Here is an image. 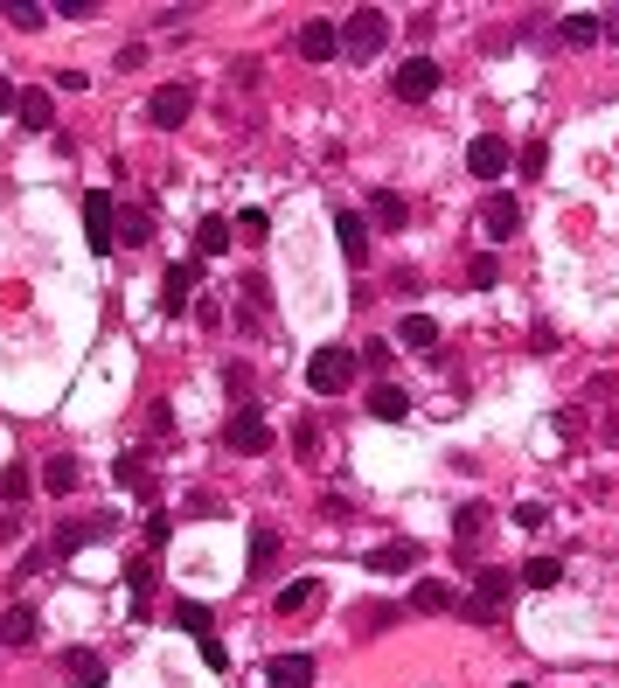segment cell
Wrapping results in <instances>:
<instances>
[{
	"label": "cell",
	"mask_w": 619,
	"mask_h": 688,
	"mask_svg": "<svg viewBox=\"0 0 619 688\" xmlns=\"http://www.w3.org/2000/svg\"><path fill=\"white\" fill-rule=\"evenodd\" d=\"M383 42H390V14H383V7H355V14L341 21V56L369 63V56H376Z\"/></svg>",
	"instance_id": "6da1fadb"
},
{
	"label": "cell",
	"mask_w": 619,
	"mask_h": 688,
	"mask_svg": "<svg viewBox=\"0 0 619 688\" xmlns=\"http://www.w3.org/2000/svg\"><path fill=\"white\" fill-rule=\"evenodd\" d=\"M355 376H362L355 348H320V355L307 362V390H313V397H341Z\"/></svg>",
	"instance_id": "7a4b0ae2"
},
{
	"label": "cell",
	"mask_w": 619,
	"mask_h": 688,
	"mask_svg": "<svg viewBox=\"0 0 619 688\" xmlns=\"http://www.w3.org/2000/svg\"><path fill=\"white\" fill-rule=\"evenodd\" d=\"M223 445H230L237 459H258V452L272 445V424H265V411H258V404H237V411H230V424H223Z\"/></svg>",
	"instance_id": "3957f363"
},
{
	"label": "cell",
	"mask_w": 619,
	"mask_h": 688,
	"mask_svg": "<svg viewBox=\"0 0 619 688\" xmlns=\"http://www.w3.org/2000/svg\"><path fill=\"white\" fill-rule=\"evenodd\" d=\"M84 237H91V258H112L119 251V209H112L105 188L84 195Z\"/></svg>",
	"instance_id": "277c9868"
},
{
	"label": "cell",
	"mask_w": 619,
	"mask_h": 688,
	"mask_svg": "<svg viewBox=\"0 0 619 688\" xmlns=\"http://www.w3.org/2000/svg\"><path fill=\"white\" fill-rule=\"evenodd\" d=\"M390 91H397L404 105H425V98L439 91V63H432V56H404L397 77H390Z\"/></svg>",
	"instance_id": "5b68a950"
},
{
	"label": "cell",
	"mask_w": 619,
	"mask_h": 688,
	"mask_svg": "<svg viewBox=\"0 0 619 688\" xmlns=\"http://www.w3.org/2000/svg\"><path fill=\"white\" fill-rule=\"evenodd\" d=\"M508 591H515V570H480V577H473V598H466L460 612L466 619H494V612L508 605Z\"/></svg>",
	"instance_id": "8992f818"
},
{
	"label": "cell",
	"mask_w": 619,
	"mask_h": 688,
	"mask_svg": "<svg viewBox=\"0 0 619 688\" xmlns=\"http://www.w3.org/2000/svg\"><path fill=\"white\" fill-rule=\"evenodd\" d=\"M188 112H195V91H188V84H160V91H154V105H147V119H154L160 133L188 126Z\"/></svg>",
	"instance_id": "52a82bcc"
},
{
	"label": "cell",
	"mask_w": 619,
	"mask_h": 688,
	"mask_svg": "<svg viewBox=\"0 0 619 688\" xmlns=\"http://www.w3.org/2000/svg\"><path fill=\"white\" fill-rule=\"evenodd\" d=\"M112 529H119V515H91V522H63L49 550H56V556H77V550H84V543H105Z\"/></svg>",
	"instance_id": "ba28073f"
},
{
	"label": "cell",
	"mask_w": 619,
	"mask_h": 688,
	"mask_svg": "<svg viewBox=\"0 0 619 688\" xmlns=\"http://www.w3.org/2000/svg\"><path fill=\"white\" fill-rule=\"evenodd\" d=\"M466 167H473L480 181H501V174H508V139L480 133V139H473V146H466Z\"/></svg>",
	"instance_id": "9c48e42d"
},
{
	"label": "cell",
	"mask_w": 619,
	"mask_h": 688,
	"mask_svg": "<svg viewBox=\"0 0 619 688\" xmlns=\"http://www.w3.org/2000/svg\"><path fill=\"white\" fill-rule=\"evenodd\" d=\"M515 230H522V202H515L508 188H494V195H487V237H494V244H508Z\"/></svg>",
	"instance_id": "30bf717a"
},
{
	"label": "cell",
	"mask_w": 619,
	"mask_h": 688,
	"mask_svg": "<svg viewBox=\"0 0 619 688\" xmlns=\"http://www.w3.org/2000/svg\"><path fill=\"white\" fill-rule=\"evenodd\" d=\"M42 487H49L56 501H70V494L84 487V466H77L70 452H49V459H42Z\"/></svg>",
	"instance_id": "8fae6325"
},
{
	"label": "cell",
	"mask_w": 619,
	"mask_h": 688,
	"mask_svg": "<svg viewBox=\"0 0 619 688\" xmlns=\"http://www.w3.org/2000/svg\"><path fill=\"white\" fill-rule=\"evenodd\" d=\"M300 56H307V63L341 56V21H307V28H300Z\"/></svg>",
	"instance_id": "7c38bea8"
},
{
	"label": "cell",
	"mask_w": 619,
	"mask_h": 688,
	"mask_svg": "<svg viewBox=\"0 0 619 688\" xmlns=\"http://www.w3.org/2000/svg\"><path fill=\"white\" fill-rule=\"evenodd\" d=\"M334 237H341V258H348V265H369V223H362L355 209L334 216Z\"/></svg>",
	"instance_id": "4fadbf2b"
},
{
	"label": "cell",
	"mask_w": 619,
	"mask_h": 688,
	"mask_svg": "<svg viewBox=\"0 0 619 688\" xmlns=\"http://www.w3.org/2000/svg\"><path fill=\"white\" fill-rule=\"evenodd\" d=\"M369 417H376V424H404V417H411V397H404L397 383H376V390H369Z\"/></svg>",
	"instance_id": "5bb4252c"
},
{
	"label": "cell",
	"mask_w": 619,
	"mask_h": 688,
	"mask_svg": "<svg viewBox=\"0 0 619 688\" xmlns=\"http://www.w3.org/2000/svg\"><path fill=\"white\" fill-rule=\"evenodd\" d=\"M411 563H418V543L397 536V543H383V550L369 556V577H397V570H411Z\"/></svg>",
	"instance_id": "9a60e30c"
},
{
	"label": "cell",
	"mask_w": 619,
	"mask_h": 688,
	"mask_svg": "<svg viewBox=\"0 0 619 688\" xmlns=\"http://www.w3.org/2000/svg\"><path fill=\"white\" fill-rule=\"evenodd\" d=\"M369 216H376V230H404V223H411V202H404L397 188H376V195H369Z\"/></svg>",
	"instance_id": "2e32d148"
},
{
	"label": "cell",
	"mask_w": 619,
	"mask_h": 688,
	"mask_svg": "<svg viewBox=\"0 0 619 688\" xmlns=\"http://www.w3.org/2000/svg\"><path fill=\"white\" fill-rule=\"evenodd\" d=\"M515 584H522V591H557V584H564V563H557V556H529V563L515 570Z\"/></svg>",
	"instance_id": "e0dca14e"
},
{
	"label": "cell",
	"mask_w": 619,
	"mask_h": 688,
	"mask_svg": "<svg viewBox=\"0 0 619 688\" xmlns=\"http://www.w3.org/2000/svg\"><path fill=\"white\" fill-rule=\"evenodd\" d=\"M188 299H195V265H167V278H160V306L181 313Z\"/></svg>",
	"instance_id": "ac0fdd59"
},
{
	"label": "cell",
	"mask_w": 619,
	"mask_h": 688,
	"mask_svg": "<svg viewBox=\"0 0 619 688\" xmlns=\"http://www.w3.org/2000/svg\"><path fill=\"white\" fill-rule=\"evenodd\" d=\"M494 529V515H487V501H466L460 515H453V536H460V550H473L480 536Z\"/></svg>",
	"instance_id": "d6986e66"
},
{
	"label": "cell",
	"mask_w": 619,
	"mask_h": 688,
	"mask_svg": "<svg viewBox=\"0 0 619 688\" xmlns=\"http://www.w3.org/2000/svg\"><path fill=\"white\" fill-rule=\"evenodd\" d=\"M14 119H21L28 133H49V119H56V105H49V91H21V105H14Z\"/></svg>",
	"instance_id": "ffe728a7"
},
{
	"label": "cell",
	"mask_w": 619,
	"mask_h": 688,
	"mask_svg": "<svg viewBox=\"0 0 619 688\" xmlns=\"http://www.w3.org/2000/svg\"><path fill=\"white\" fill-rule=\"evenodd\" d=\"M230 237H237V230H230L223 216H202V223H195V251H202V258H223Z\"/></svg>",
	"instance_id": "44dd1931"
},
{
	"label": "cell",
	"mask_w": 619,
	"mask_h": 688,
	"mask_svg": "<svg viewBox=\"0 0 619 688\" xmlns=\"http://www.w3.org/2000/svg\"><path fill=\"white\" fill-rule=\"evenodd\" d=\"M397 341H404V348H418V355H432V348H439V320H425V313H411V320L397 327Z\"/></svg>",
	"instance_id": "7402d4cb"
},
{
	"label": "cell",
	"mask_w": 619,
	"mask_h": 688,
	"mask_svg": "<svg viewBox=\"0 0 619 688\" xmlns=\"http://www.w3.org/2000/svg\"><path fill=\"white\" fill-rule=\"evenodd\" d=\"M272 682L279 688H307L313 682V654H279V661H272Z\"/></svg>",
	"instance_id": "603a6c76"
},
{
	"label": "cell",
	"mask_w": 619,
	"mask_h": 688,
	"mask_svg": "<svg viewBox=\"0 0 619 688\" xmlns=\"http://www.w3.org/2000/svg\"><path fill=\"white\" fill-rule=\"evenodd\" d=\"M446 605H453V591H446L439 577H418V584H411V612H446Z\"/></svg>",
	"instance_id": "cb8c5ba5"
},
{
	"label": "cell",
	"mask_w": 619,
	"mask_h": 688,
	"mask_svg": "<svg viewBox=\"0 0 619 688\" xmlns=\"http://www.w3.org/2000/svg\"><path fill=\"white\" fill-rule=\"evenodd\" d=\"M307 605H320V584H313V577H293V584L279 591V612L293 619V612H307Z\"/></svg>",
	"instance_id": "d4e9b609"
},
{
	"label": "cell",
	"mask_w": 619,
	"mask_h": 688,
	"mask_svg": "<svg viewBox=\"0 0 619 688\" xmlns=\"http://www.w3.org/2000/svg\"><path fill=\"white\" fill-rule=\"evenodd\" d=\"M557 35H564L571 49H585V42H599L606 28H599V14H564V28H557Z\"/></svg>",
	"instance_id": "484cf974"
},
{
	"label": "cell",
	"mask_w": 619,
	"mask_h": 688,
	"mask_svg": "<svg viewBox=\"0 0 619 688\" xmlns=\"http://www.w3.org/2000/svg\"><path fill=\"white\" fill-rule=\"evenodd\" d=\"M174 619H181V633H195V640H216V612H209V605H195V598H188Z\"/></svg>",
	"instance_id": "4316f807"
},
{
	"label": "cell",
	"mask_w": 619,
	"mask_h": 688,
	"mask_svg": "<svg viewBox=\"0 0 619 688\" xmlns=\"http://www.w3.org/2000/svg\"><path fill=\"white\" fill-rule=\"evenodd\" d=\"M0 640H7V647H28V640H35V612H28V605H14V612L0 619Z\"/></svg>",
	"instance_id": "83f0119b"
},
{
	"label": "cell",
	"mask_w": 619,
	"mask_h": 688,
	"mask_svg": "<svg viewBox=\"0 0 619 688\" xmlns=\"http://www.w3.org/2000/svg\"><path fill=\"white\" fill-rule=\"evenodd\" d=\"M154 237V216L147 209H119V244H147Z\"/></svg>",
	"instance_id": "f1b7e54d"
},
{
	"label": "cell",
	"mask_w": 619,
	"mask_h": 688,
	"mask_svg": "<svg viewBox=\"0 0 619 688\" xmlns=\"http://www.w3.org/2000/svg\"><path fill=\"white\" fill-rule=\"evenodd\" d=\"M147 473H154V466H147V452H119V487H133V494H140V487H147Z\"/></svg>",
	"instance_id": "f546056e"
},
{
	"label": "cell",
	"mask_w": 619,
	"mask_h": 688,
	"mask_svg": "<svg viewBox=\"0 0 619 688\" xmlns=\"http://www.w3.org/2000/svg\"><path fill=\"white\" fill-rule=\"evenodd\" d=\"M230 230H237V237H251V244H265V237H272V216H265V209H244Z\"/></svg>",
	"instance_id": "4dcf8cb0"
},
{
	"label": "cell",
	"mask_w": 619,
	"mask_h": 688,
	"mask_svg": "<svg viewBox=\"0 0 619 688\" xmlns=\"http://www.w3.org/2000/svg\"><path fill=\"white\" fill-rule=\"evenodd\" d=\"M126 584H133V598H140V612H147V591H154V563H147V556H133V563H126Z\"/></svg>",
	"instance_id": "1f68e13d"
},
{
	"label": "cell",
	"mask_w": 619,
	"mask_h": 688,
	"mask_svg": "<svg viewBox=\"0 0 619 688\" xmlns=\"http://www.w3.org/2000/svg\"><path fill=\"white\" fill-rule=\"evenodd\" d=\"M70 675H77V682H105V661H98V654H84V647H77V654H70Z\"/></svg>",
	"instance_id": "d6a6232c"
},
{
	"label": "cell",
	"mask_w": 619,
	"mask_h": 688,
	"mask_svg": "<svg viewBox=\"0 0 619 688\" xmlns=\"http://www.w3.org/2000/svg\"><path fill=\"white\" fill-rule=\"evenodd\" d=\"M272 556H279V536H272V529H258V536H251V570H265Z\"/></svg>",
	"instance_id": "836d02e7"
},
{
	"label": "cell",
	"mask_w": 619,
	"mask_h": 688,
	"mask_svg": "<svg viewBox=\"0 0 619 688\" xmlns=\"http://www.w3.org/2000/svg\"><path fill=\"white\" fill-rule=\"evenodd\" d=\"M466 278H473V285H494V278H501V265H494V251H473V265H466Z\"/></svg>",
	"instance_id": "e575fe53"
},
{
	"label": "cell",
	"mask_w": 619,
	"mask_h": 688,
	"mask_svg": "<svg viewBox=\"0 0 619 688\" xmlns=\"http://www.w3.org/2000/svg\"><path fill=\"white\" fill-rule=\"evenodd\" d=\"M293 452H300V459H313V452H320V424H313V417H300V431H293Z\"/></svg>",
	"instance_id": "d590c367"
},
{
	"label": "cell",
	"mask_w": 619,
	"mask_h": 688,
	"mask_svg": "<svg viewBox=\"0 0 619 688\" xmlns=\"http://www.w3.org/2000/svg\"><path fill=\"white\" fill-rule=\"evenodd\" d=\"M0 14H7V21H14V28H42V7H28V0H7V7H0Z\"/></svg>",
	"instance_id": "8d00e7d4"
},
{
	"label": "cell",
	"mask_w": 619,
	"mask_h": 688,
	"mask_svg": "<svg viewBox=\"0 0 619 688\" xmlns=\"http://www.w3.org/2000/svg\"><path fill=\"white\" fill-rule=\"evenodd\" d=\"M28 487H35V480H28V466H7V473H0V494H7V501H21Z\"/></svg>",
	"instance_id": "74e56055"
},
{
	"label": "cell",
	"mask_w": 619,
	"mask_h": 688,
	"mask_svg": "<svg viewBox=\"0 0 619 688\" xmlns=\"http://www.w3.org/2000/svg\"><path fill=\"white\" fill-rule=\"evenodd\" d=\"M140 529H147V550H160V543H167V536H174V515H147V522H140Z\"/></svg>",
	"instance_id": "f35d334b"
},
{
	"label": "cell",
	"mask_w": 619,
	"mask_h": 688,
	"mask_svg": "<svg viewBox=\"0 0 619 688\" xmlns=\"http://www.w3.org/2000/svg\"><path fill=\"white\" fill-rule=\"evenodd\" d=\"M543 167H550V146H543V139H536V146H522V174H529V181H536V174H543Z\"/></svg>",
	"instance_id": "ab89813d"
},
{
	"label": "cell",
	"mask_w": 619,
	"mask_h": 688,
	"mask_svg": "<svg viewBox=\"0 0 619 688\" xmlns=\"http://www.w3.org/2000/svg\"><path fill=\"white\" fill-rule=\"evenodd\" d=\"M355 362H362V369H390V341H369V348H355Z\"/></svg>",
	"instance_id": "60d3db41"
},
{
	"label": "cell",
	"mask_w": 619,
	"mask_h": 688,
	"mask_svg": "<svg viewBox=\"0 0 619 688\" xmlns=\"http://www.w3.org/2000/svg\"><path fill=\"white\" fill-rule=\"evenodd\" d=\"M515 522H522V529H543V522H550V508H543V501H522V508H515Z\"/></svg>",
	"instance_id": "b9f144b4"
},
{
	"label": "cell",
	"mask_w": 619,
	"mask_h": 688,
	"mask_svg": "<svg viewBox=\"0 0 619 688\" xmlns=\"http://www.w3.org/2000/svg\"><path fill=\"white\" fill-rule=\"evenodd\" d=\"M355 619H362V626H390V619H397V605H362Z\"/></svg>",
	"instance_id": "7bdbcfd3"
},
{
	"label": "cell",
	"mask_w": 619,
	"mask_h": 688,
	"mask_svg": "<svg viewBox=\"0 0 619 688\" xmlns=\"http://www.w3.org/2000/svg\"><path fill=\"white\" fill-rule=\"evenodd\" d=\"M202 647V668H230V654H223V640H195Z\"/></svg>",
	"instance_id": "ee69618b"
},
{
	"label": "cell",
	"mask_w": 619,
	"mask_h": 688,
	"mask_svg": "<svg viewBox=\"0 0 619 688\" xmlns=\"http://www.w3.org/2000/svg\"><path fill=\"white\" fill-rule=\"evenodd\" d=\"M599 28H606V42H619V7H606V14H599Z\"/></svg>",
	"instance_id": "f6af8a7d"
},
{
	"label": "cell",
	"mask_w": 619,
	"mask_h": 688,
	"mask_svg": "<svg viewBox=\"0 0 619 688\" xmlns=\"http://www.w3.org/2000/svg\"><path fill=\"white\" fill-rule=\"evenodd\" d=\"M14 105H21V91H14V84L0 77V112H14Z\"/></svg>",
	"instance_id": "bcb514c9"
},
{
	"label": "cell",
	"mask_w": 619,
	"mask_h": 688,
	"mask_svg": "<svg viewBox=\"0 0 619 688\" xmlns=\"http://www.w3.org/2000/svg\"><path fill=\"white\" fill-rule=\"evenodd\" d=\"M606 438H613V445H619V417H606Z\"/></svg>",
	"instance_id": "7dc6e473"
},
{
	"label": "cell",
	"mask_w": 619,
	"mask_h": 688,
	"mask_svg": "<svg viewBox=\"0 0 619 688\" xmlns=\"http://www.w3.org/2000/svg\"><path fill=\"white\" fill-rule=\"evenodd\" d=\"M77 688H105V682H77Z\"/></svg>",
	"instance_id": "c3c4849f"
},
{
	"label": "cell",
	"mask_w": 619,
	"mask_h": 688,
	"mask_svg": "<svg viewBox=\"0 0 619 688\" xmlns=\"http://www.w3.org/2000/svg\"><path fill=\"white\" fill-rule=\"evenodd\" d=\"M522 688H529V682H522Z\"/></svg>",
	"instance_id": "681fc988"
}]
</instances>
